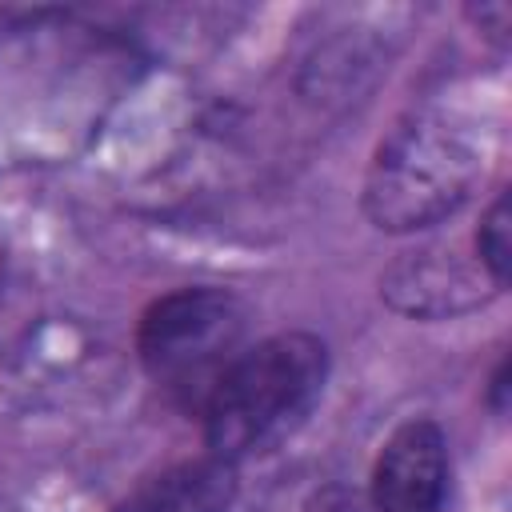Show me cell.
Instances as JSON below:
<instances>
[{
    "label": "cell",
    "mask_w": 512,
    "mask_h": 512,
    "mask_svg": "<svg viewBox=\"0 0 512 512\" xmlns=\"http://www.w3.org/2000/svg\"><path fill=\"white\" fill-rule=\"evenodd\" d=\"M0 288H4V252H0Z\"/></svg>",
    "instance_id": "9"
},
{
    "label": "cell",
    "mask_w": 512,
    "mask_h": 512,
    "mask_svg": "<svg viewBox=\"0 0 512 512\" xmlns=\"http://www.w3.org/2000/svg\"><path fill=\"white\" fill-rule=\"evenodd\" d=\"M232 500H236V464L200 456L144 480L112 512H228Z\"/></svg>",
    "instance_id": "5"
},
{
    "label": "cell",
    "mask_w": 512,
    "mask_h": 512,
    "mask_svg": "<svg viewBox=\"0 0 512 512\" xmlns=\"http://www.w3.org/2000/svg\"><path fill=\"white\" fill-rule=\"evenodd\" d=\"M480 176V152L448 112H408L376 148L364 212L384 232H416L452 216Z\"/></svg>",
    "instance_id": "2"
},
{
    "label": "cell",
    "mask_w": 512,
    "mask_h": 512,
    "mask_svg": "<svg viewBox=\"0 0 512 512\" xmlns=\"http://www.w3.org/2000/svg\"><path fill=\"white\" fill-rule=\"evenodd\" d=\"M248 348V308L216 284L176 288L152 300L136 328V352L148 380L184 412L200 416L204 400Z\"/></svg>",
    "instance_id": "3"
},
{
    "label": "cell",
    "mask_w": 512,
    "mask_h": 512,
    "mask_svg": "<svg viewBox=\"0 0 512 512\" xmlns=\"http://www.w3.org/2000/svg\"><path fill=\"white\" fill-rule=\"evenodd\" d=\"M488 404L496 408V412H504V396H508V360H500L496 364V372H492V384H488Z\"/></svg>",
    "instance_id": "8"
},
{
    "label": "cell",
    "mask_w": 512,
    "mask_h": 512,
    "mask_svg": "<svg viewBox=\"0 0 512 512\" xmlns=\"http://www.w3.org/2000/svg\"><path fill=\"white\" fill-rule=\"evenodd\" d=\"M508 192H496V200L484 208L480 216V228H476V256H480V268L488 272L492 288H504L508 284V264H512V244H508Z\"/></svg>",
    "instance_id": "6"
},
{
    "label": "cell",
    "mask_w": 512,
    "mask_h": 512,
    "mask_svg": "<svg viewBox=\"0 0 512 512\" xmlns=\"http://www.w3.org/2000/svg\"><path fill=\"white\" fill-rule=\"evenodd\" d=\"M304 512H380V508L368 500V492H360L352 484H324L308 496Z\"/></svg>",
    "instance_id": "7"
},
{
    "label": "cell",
    "mask_w": 512,
    "mask_h": 512,
    "mask_svg": "<svg viewBox=\"0 0 512 512\" xmlns=\"http://www.w3.org/2000/svg\"><path fill=\"white\" fill-rule=\"evenodd\" d=\"M328 380V344L312 332H276L248 344L200 408L204 448L216 460L272 448L320 400Z\"/></svg>",
    "instance_id": "1"
},
{
    "label": "cell",
    "mask_w": 512,
    "mask_h": 512,
    "mask_svg": "<svg viewBox=\"0 0 512 512\" xmlns=\"http://www.w3.org/2000/svg\"><path fill=\"white\" fill-rule=\"evenodd\" d=\"M368 500L380 512H444L448 500V440L428 416L404 420L372 464Z\"/></svg>",
    "instance_id": "4"
}]
</instances>
